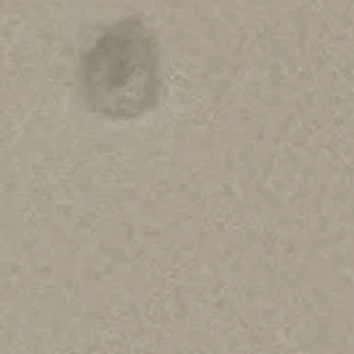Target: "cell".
<instances>
[{"label":"cell","mask_w":354,"mask_h":354,"mask_svg":"<svg viewBox=\"0 0 354 354\" xmlns=\"http://www.w3.org/2000/svg\"><path fill=\"white\" fill-rule=\"evenodd\" d=\"M82 93L109 118H131L149 109L159 93V59L146 28L124 21L107 28L83 54Z\"/></svg>","instance_id":"cell-1"}]
</instances>
